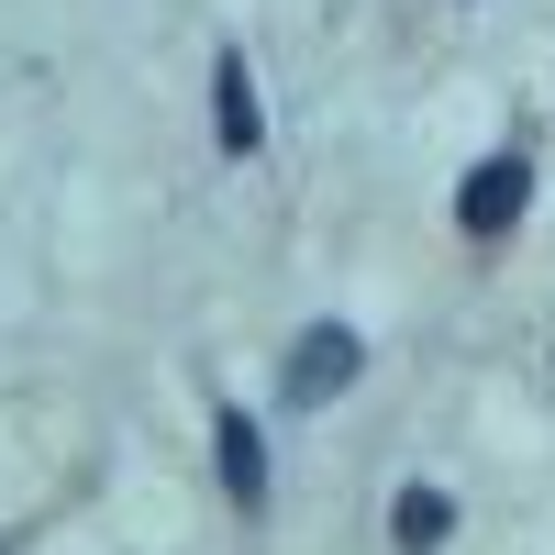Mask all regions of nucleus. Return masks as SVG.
I'll list each match as a JSON object with an SVG mask.
<instances>
[{"label":"nucleus","instance_id":"20e7f679","mask_svg":"<svg viewBox=\"0 0 555 555\" xmlns=\"http://www.w3.org/2000/svg\"><path fill=\"white\" fill-rule=\"evenodd\" d=\"M211 145H222V156H256V145H267V112H256V67L234 56V44L211 56Z\"/></svg>","mask_w":555,"mask_h":555},{"label":"nucleus","instance_id":"f257e3e1","mask_svg":"<svg viewBox=\"0 0 555 555\" xmlns=\"http://www.w3.org/2000/svg\"><path fill=\"white\" fill-rule=\"evenodd\" d=\"M522 211H533V156H478L467 167V190H455V234L467 245H500V234H522Z\"/></svg>","mask_w":555,"mask_h":555},{"label":"nucleus","instance_id":"f03ea898","mask_svg":"<svg viewBox=\"0 0 555 555\" xmlns=\"http://www.w3.org/2000/svg\"><path fill=\"white\" fill-rule=\"evenodd\" d=\"M356 366H366V334H356V322H311V334L289 345V366H278V400H289V411H322V400L356 389Z\"/></svg>","mask_w":555,"mask_h":555},{"label":"nucleus","instance_id":"7ed1b4c3","mask_svg":"<svg viewBox=\"0 0 555 555\" xmlns=\"http://www.w3.org/2000/svg\"><path fill=\"white\" fill-rule=\"evenodd\" d=\"M211 455H222V500L256 522V512H267V434H256V411L222 400V411H211Z\"/></svg>","mask_w":555,"mask_h":555},{"label":"nucleus","instance_id":"39448f33","mask_svg":"<svg viewBox=\"0 0 555 555\" xmlns=\"http://www.w3.org/2000/svg\"><path fill=\"white\" fill-rule=\"evenodd\" d=\"M389 544H400V555H444V544H455V500H444L434 478H411V489L389 500Z\"/></svg>","mask_w":555,"mask_h":555}]
</instances>
